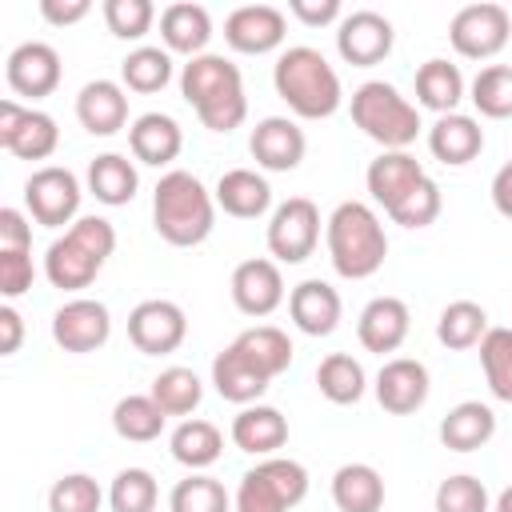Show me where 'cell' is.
Instances as JSON below:
<instances>
[{"label": "cell", "instance_id": "cell-44", "mask_svg": "<svg viewBox=\"0 0 512 512\" xmlns=\"http://www.w3.org/2000/svg\"><path fill=\"white\" fill-rule=\"evenodd\" d=\"M156 500H160V488L148 468H124V472H116V480L108 488L112 512H152Z\"/></svg>", "mask_w": 512, "mask_h": 512}, {"label": "cell", "instance_id": "cell-28", "mask_svg": "<svg viewBox=\"0 0 512 512\" xmlns=\"http://www.w3.org/2000/svg\"><path fill=\"white\" fill-rule=\"evenodd\" d=\"M212 384H216V392H220L224 400H232V404H256V400L268 392L272 380H268L236 344H228V348H220L216 360H212Z\"/></svg>", "mask_w": 512, "mask_h": 512}, {"label": "cell", "instance_id": "cell-47", "mask_svg": "<svg viewBox=\"0 0 512 512\" xmlns=\"http://www.w3.org/2000/svg\"><path fill=\"white\" fill-rule=\"evenodd\" d=\"M432 504H436V512H488V488H484V480L456 472V476L440 480Z\"/></svg>", "mask_w": 512, "mask_h": 512}, {"label": "cell", "instance_id": "cell-10", "mask_svg": "<svg viewBox=\"0 0 512 512\" xmlns=\"http://www.w3.org/2000/svg\"><path fill=\"white\" fill-rule=\"evenodd\" d=\"M320 244V208L308 196H288L268 220V252L280 264H300Z\"/></svg>", "mask_w": 512, "mask_h": 512}, {"label": "cell", "instance_id": "cell-46", "mask_svg": "<svg viewBox=\"0 0 512 512\" xmlns=\"http://www.w3.org/2000/svg\"><path fill=\"white\" fill-rule=\"evenodd\" d=\"M152 20H156V4L152 0H104V24L120 40L148 36Z\"/></svg>", "mask_w": 512, "mask_h": 512}, {"label": "cell", "instance_id": "cell-3", "mask_svg": "<svg viewBox=\"0 0 512 512\" xmlns=\"http://www.w3.org/2000/svg\"><path fill=\"white\" fill-rule=\"evenodd\" d=\"M272 84H276V96L304 120H324L340 108L344 100V88H340V76L336 68L324 60L320 48L312 44H292L276 56V68H272Z\"/></svg>", "mask_w": 512, "mask_h": 512}, {"label": "cell", "instance_id": "cell-16", "mask_svg": "<svg viewBox=\"0 0 512 512\" xmlns=\"http://www.w3.org/2000/svg\"><path fill=\"white\" fill-rule=\"evenodd\" d=\"M232 304L244 312V316H272L280 304H284V276H280V264L276 260H264V256H252V260H240L232 268Z\"/></svg>", "mask_w": 512, "mask_h": 512}, {"label": "cell", "instance_id": "cell-48", "mask_svg": "<svg viewBox=\"0 0 512 512\" xmlns=\"http://www.w3.org/2000/svg\"><path fill=\"white\" fill-rule=\"evenodd\" d=\"M440 208H444V196H440V184L432 180V176H424L420 180V188L392 212V220L396 224H404V228H428L436 216H440Z\"/></svg>", "mask_w": 512, "mask_h": 512}, {"label": "cell", "instance_id": "cell-29", "mask_svg": "<svg viewBox=\"0 0 512 512\" xmlns=\"http://www.w3.org/2000/svg\"><path fill=\"white\" fill-rule=\"evenodd\" d=\"M216 204L228 212V216H236V220H256V216H264L268 208H272V188H268V180L260 176V172H252V168H228L220 180H216Z\"/></svg>", "mask_w": 512, "mask_h": 512}, {"label": "cell", "instance_id": "cell-49", "mask_svg": "<svg viewBox=\"0 0 512 512\" xmlns=\"http://www.w3.org/2000/svg\"><path fill=\"white\" fill-rule=\"evenodd\" d=\"M32 248H0V296L16 300L32 288Z\"/></svg>", "mask_w": 512, "mask_h": 512}, {"label": "cell", "instance_id": "cell-13", "mask_svg": "<svg viewBox=\"0 0 512 512\" xmlns=\"http://www.w3.org/2000/svg\"><path fill=\"white\" fill-rule=\"evenodd\" d=\"M392 20L380 16L376 8H356L348 16H340L336 24V52L352 64V68H372L392 52Z\"/></svg>", "mask_w": 512, "mask_h": 512}, {"label": "cell", "instance_id": "cell-22", "mask_svg": "<svg viewBox=\"0 0 512 512\" xmlns=\"http://www.w3.org/2000/svg\"><path fill=\"white\" fill-rule=\"evenodd\" d=\"M340 292L328 280H300L288 292V316L304 336H328L340 324Z\"/></svg>", "mask_w": 512, "mask_h": 512}, {"label": "cell", "instance_id": "cell-12", "mask_svg": "<svg viewBox=\"0 0 512 512\" xmlns=\"http://www.w3.org/2000/svg\"><path fill=\"white\" fill-rule=\"evenodd\" d=\"M188 336V316L176 300H140L128 312V340L144 352V356H168L184 344Z\"/></svg>", "mask_w": 512, "mask_h": 512}, {"label": "cell", "instance_id": "cell-4", "mask_svg": "<svg viewBox=\"0 0 512 512\" xmlns=\"http://www.w3.org/2000/svg\"><path fill=\"white\" fill-rule=\"evenodd\" d=\"M324 240H328V260L344 280H368L372 272L384 268L388 236L380 216L364 200L336 204L332 216L324 220Z\"/></svg>", "mask_w": 512, "mask_h": 512}, {"label": "cell", "instance_id": "cell-38", "mask_svg": "<svg viewBox=\"0 0 512 512\" xmlns=\"http://www.w3.org/2000/svg\"><path fill=\"white\" fill-rule=\"evenodd\" d=\"M164 412H160V404L152 400V396H120L116 400V408H112V428H116V436L120 440H132V444H148V440H156L160 432H164Z\"/></svg>", "mask_w": 512, "mask_h": 512}, {"label": "cell", "instance_id": "cell-36", "mask_svg": "<svg viewBox=\"0 0 512 512\" xmlns=\"http://www.w3.org/2000/svg\"><path fill=\"white\" fill-rule=\"evenodd\" d=\"M316 388H320V396L332 400V404H356V400L364 396V388H368L364 364H360L356 356H348V352H332V356H324L320 368H316Z\"/></svg>", "mask_w": 512, "mask_h": 512}, {"label": "cell", "instance_id": "cell-11", "mask_svg": "<svg viewBox=\"0 0 512 512\" xmlns=\"http://www.w3.org/2000/svg\"><path fill=\"white\" fill-rule=\"evenodd\" d=\"M60 144V128L48 112L24 108L20 100H0V148L20 160H48Z\"/></svg>", "mask_w": 512, "mask_h": 512}, {"label": "cell", "instance_id": "cell-21", "mask_svg": "<svg viewBox=\"0 0 512 512\" xmlns=\"http://www.w3.org/2000/svg\"><path fill=\"white\" fill-rule=\"evenodd\" d=\"M408 328H412V312L400 296H376L364 304L360 320H356V336L368 352H396L404 340H408Z\"/></svg>", "mask_w": 512, "mask_h": 512}, {"label": "cell", "instance_id": "cell-41", "mask_svg": "<svg viewBox=\"0 0 512 512\" xmlns=\"http://www.w3.org/2000/svg\"><path fill=\"white\" fill-rule=\"evenodd\" d=\"M168 508H172V512H236V500L228 496V488H224L216 476L192 472V476H184V480L172 488Z\"/></svg>", "mask_w": 512, "mask_h": 512}, {"label": "cell", "instance_id": "cell-1", "mask_svg": "<svg viewBox=\"0 0 512 512\" xmlns=\"http://www.w3.org/2000/svg\"><path fill=\"white\" fill-rule=\"evenodd\" d=\"M180 92L196 108L200 124L212 128V132H232L248 116L244 76L228 56H216V52L192 56L180 68Z\"/></svg>", "mask_w": 512, "mask_h": 512}, {"label": "cell", "instance_id": "cell-18", "mask_svg": "<svg viewBox=\"0 0 512 512\" xmlns=\"http://www.w3.org/2000/svg\"><path fill=\"white\" fill-rule=\"evenodd\" d=\"M424 164L412 156V152H380L368 172H364V184H368V196L392 216L424 180Z\"/></svg>", "mask_w": 512, "mask_h": 512}, {"label": "cell", "instance_id": "cell-20", "mask_svg": "<svg viewBox=\"0 0 512 512\" xmlns=\"http://www.w3.org/2000/svg\"><path fill=\"white\" fill-rule=\"evenodd\" d=\"M428 388H432L428 368H424L420 360H412V356H392V360H384V368L376 372V400H380V408L392 412V416H408V412L424 408Z\"/></svg>", "mask_w": 512, "mask_h": 512}, {"label": "cell", "instance_id": "cell-52", "mask_svg": "<svg viewBox=\"0 0 512 512\" xmlns=\"http://www.w3.org/2000/svg\"><path fill=\"white\" fill-rule=\"evenodd\" d=\"M88 12H92L88 0H40V16H44L48 24H56V28L76 24V20H84Z\"/></svg>", "mask_w": 512, "mask_h": 512}, {"label": "cell", "instance_id": "cell-6", "mask_svg": "<svg viewBox=\"0 0 512 512\" xmlns=\"http://www.w3.org/2000/svg\"><path fill=\"white\" fill-rule=\"evenodd\" d=\"M352 120L384 152H408V144L424 128L420 124V108L388 80H368V84H360L352 92Z\"/></svg>", "mask_w": 512, "mask_h": 512}, {"label": "cell", "instance_id": "cell-53", "mask_svg": "<svg viewBox=\"0 0 512 512\" xmlns=\"http://www.w3.org/2000/svg\"><path fill=\"white\" fill-rule=\"evenodd\" d=\"M20 340H24V320L12 304H4L0 308V356H12L20 348Z\"/></svg>", "mask_w": 512, "mask_h": 512}, {"label": "cell", "instance_id": "cell-2", "mask_svg": "<svg viewBox=\"0 0 512 512\" xmlns=\"http://www.w3.org/2000/svg\"><path fill=\"white\" fill-rule=\"evenodd\" d=\"M152 224L172 248H196L216 228V196L200 184V176L172 168L152 192Z\"/></svg>", "mask_w": 512, "mask_h": 512}, {"label": "cell", "instance_id": "cell-30", "mask_svg": "<svg viewBox=\"0 0 512 512\" xmlns=\"http://www.w3.org/2000/svg\"><path fill=\"white\" fill-rule=\"evenodd\" d=\"M496 436V412L480 400H460L440 420V444L452 452H476Z\"/></svg>", "mask_w": 512, "mask_h": 512}, {"label": "cell", "instance_id": "cell-42", "mask_svg": "<svg viewBox=\"0 0 512 512\" xmlns=\"http://www.w3.org/2000/svg\"><path fill=\"white\" fill-rule=\"evenodd\" d=\"M480 368L496 400L512 404V328H488L480 340Z\"/></svg>", "mask_w": 512, "mask_h": 512}, {"label": "cell", "instance_id": "cell-54", "mask_svg": "<svg viewBox=\"0 0 512 512\" xmlns=\"http://www.w3.org/2000/svg\"><path fill=\"white\" fill-rule=\"evenodd\" d=\"M492 204L504 220H512V160L492 176Z\"/></svg>", "mask_w": 512, "mask_h": 512}, {"label": "cell", "instance_id": "cell-25", "mask_svg": "<svg viewBox=\"0 0 512 512\" xmlns=\"http://www.w3.org/2000/svg\"><path fill=\"white\" fill-rule=\"evenodd\" d=\"M160 40L168 52H184L188 60L192 56H204L208 40H212V16L204 4H192V0H176L160 12Z\"/></svg>", "mask_w": 512, "mask_h": 512}, {"label": "cell", "instance_id": "cell-23", "mask_svg": "<svg viewBox=\"0 0 512 512\" xmlns=\"http://www.w3.org/2000/svg\"><path fill=\"white\" fill-rule=\"evenodd\" d=\"M76 120L92 136H112L128 124V92L116 80H88L76 96Z\"/></svg>", "mask_w": 512, "mask_h": 512}, {"label": "cell", "instance_id": "cell-5", "mask_svg": "<svg viewBox=\"0 0 512 512\" xmlns=\"http://www.w3.org/2000/svg\"><path fill=\"white\" fill-rule=\"evenodd\" d=\"M112 248H116V228L104 216H80L76 224L64 228V236L48 244L44 276L52 288H64V292L88 288L104 268V260L112 256Z\"/></svg>", "mask_w": 512, "mask_h": 512}, {"label": "cell", "instance_id": "cell-35", "mask_svg": "<svg viewBox=\"0 0 512 512\" xmlns=\"http://www.w3.org/2000/svg\"><path fill=\"white\" fill-rule=\"evenodd\" d=\"M268 380H276L280 372H288V364H292V340H288V332L284 328H276V324H256V328H244L236 340H232Z\"/></svg>", "mask_w": 512, "mask_h": 512}, {"label": "cell", "instance_id": "cell-37", "mask_svg": "<svg viewBox=\"0 0 512 512\" xmlns=\"http://www.w3.org/2000/svg\"><path fill=\"white\" fill-rule=\"evenodd\" d=\"M484 332H488V312L476 300H452L436 320V340L456 352L476 348L484 340Z\"/></svg>", "mask_w": 512, "mask_h": 512}, {"label": "cell", "instance_id": "cell-50", "mask_svg": "<svg viewBox=\"0 0 512 512\" xmlns=\"http://www.w3.org/2000/svg\"><path fill=\"white\" fill-rule=\"evenodd\" d=\"M288 12L308 28H324L340 20V0H288Z\"/></svg>", "mask_w": 512, "mask_h": 512}, {"label": "cell", "instance_id": "cell-9", "mask_svg": "<svg viewBox=\"0 0 512 512\" xmlns=\"http://www.w3.org/2000/svg\"><path fill=\"white\" fill-rule=\"evenodd\" d=\"M24 204H28V216L44 228H64V224H76L80 216V180L72 168H60V164H44L36 168L28 180H24Z\"/></svg>", "mask_w": 512, "mask_h": 512}, {"label": "cell", "instance_id": "cell-14", "mask_svg": "<svg viewBox=\"0 0 512 512\" xmlns=\"http://www.w3.org/2000/svg\"><path fill=\"white\" fill-rule=\"evenodd\" d=\"M108 336H112V316L92 296H76L60 304L52 316V340L64 352H96L108 344Z\"/></svg>", "mask_w": 512, "mask_h": 512}, {"label": "cell", "instance_id": "cell-31", "mask_svg": "<svg viewBox=\"0 0 512 512\" xmlns=\"http://www.w3.org/2000/svg\"><path fill=\"white\" fill-rule=\"evenodd\" d=\"M332 504L340 512H380L384 508V476L372 464H340L332 476Z\"/></svg>", "mask_w": 512, "mask_h": 512}, {"label": "cell", "instance_id": "cell-34", "mask_svg": "<svg viewBox=\"0 0 512 512\" xmlns=\"http://www.w3.org/2000/svg\"><path fill=\"white\" fill-rule=\"evenodd\" d=\"M136 188H140V176H136V164H132L128 156L104 152V156H96V160L88 164V192H92L100 204L120 208V204H128V200L136 196Z\"/></svg>", "mask_w": 512, "mask_h": 512}, {"label": "cell", "instance_id": "cell-43", "mask_svg": "<svg viewBox=\"0 0 512 512\" xmlns=\"http://www.w3.org/2000/svg\"><path fill=\"white\" fill-rule=\"evenodd\" d=\"M472 104L488 120L512 116V64H484L472 80Z\"/></svg>", "mask_w": 512, "mask_h": 512}, {"label": "cell", "instance_id": "cell-27", "mask_svg": "<svg viewBox=\"0 0 512 512\" xmlns=\"http://www.w3.org/2000/svg\"><path fill=\"white\" fill-rule=\"evenodd\" d=\"M428 148H432V156L440 164L460 168V164H468V160H476L484 152V128L464 112L436 116V124L428 128Z\"/></svg>", "mask_w": 512, "mask_h": 512}, {"label": "cell", "instance_id": "cell-8", "mask_svg": "<svg viewBox=\"0 0 512 512\" xmlns=\"http://www.w3.org/2000/svg\"><path fill=\"white\" fill-rule=\"evenodd\" d=\"M512 36V16L504 4L496 0H480V4H464L452 24H448V40L460 56L468 60H492Z\"/></svg>", "mask_w": 512, "mask_h": 512}, {"label": "cell", "instance_id": "cell-19", "mask_svg": "<svg viewBox=\"0 0 512 512\" xmlns=\"http://www.w3.org/2000/svg\"><path fill=\"white\" fill-rule=\"evenodd\" d=\"M248 152L260 168L268 172H292L304 152H308V140H304V128L288 116H264L252 136H248Z\"/></svg>", "mask_w": 512, "mask_h": 512}, {"label": "cell", "instance_id": "cell-55", "mask_svg": "<svg viewBox=\"0 0 512 512\" xmlns=\"http://www.w3.org/2000/svg\"><path fill=\"white\" fill-rule=\"evenodd\" d=\"M492 512H512V484H508V488H504V492L496 496V504H492Z\"/></svg>", "mask_w": 512, "mask_h": 512}, {"label": "cell", "instance_id": "cell-39", "mask_svg": "<svg viewBox=\"0 0 512 512\" xmlns=\"http://www.w3.org/2000/svg\"><path fill=\"white\" fill-rule=\"evenodd\" d=\"M120 80L132 92H160L172 80V52L156 48V44H140L120 60Z\"/></svg>", "mask_w": 512, "mask_h": 512}, {"label": "cell", "instance_id": "cell-45", "mask_svg": "<svg viewBox=\"0 0 512 512\" xmlns=\"http://www.w3.org/2000/svg\"><path fill=\"white\" fill-rule=\"evenodd\" d=\"M104 492L88 472H68L48 488V512H100Z\"/></svg>", "mask_w": 512, "mask_h": 512}, {"label": "cell", "instance_id": "cell-32", "mask_svg": "<svg viewBox=\"0 0 512 512\" xmlns=\"http://www.w3.org/2000/svg\"><path fill=\"white\" fill-rule=\"evenodd\" d=\"M168 448H172V460H180L192 472H204V468H212L220 460L224 436H220V428L212 420H196L192 416V420L176 424V432L168 436Z\"/></svg>", "mask_w": 512, "mask_h": 512}, {"label": "cell", "instance_id": "cell-17", "mask_svg": "<svg viewBox=\"0 0 512 512\" xmlns=\"http://www.w3.org/2000/svg\"><path fill=\"white\" fill-rule=\"evenodd\" d=\"M284 32H288V20L276 4H240L224 20V40L248 56H264V52L280 48Z\"/></svg>", "mask_w": 512, "mask_h": 512}, {"label": "cell", "instance_id": "cell-33", "mask_svg": "<svg viewBox=\"0 0 512 512\" xmlns=\"http://www.w3.org/2000/svg\"><path fill=\"white\" fill-rule=\"evenodd\" d=\"M416 100H420V108H432L436 116L456 112V104L464 100V76H460V68L448 64V60H440V56L424 60L416 68Z\"/></svg>", "mask_w": 512, "mask_h": 512}, {"label": "cell", "instance_id": "cell-40", "mask_svg": "<svg viewBox=\"0 0 512 512\" xmlns=\"http://www.w3.org/2000/svg\"><path fill=\"white\" fill-rule=\"evenodd\" d=\"M148 396L160 404L164 416H188V412L200 404L204 384H200V376H196L192 368L172 364V368H164V372L152 380V392H148Z\"/></svg>", "mask_w": 512, "mask_h": 512}, {"label": "cell", "instance_id": "cell-51", "mask_svg": "<svg viewBox=\"0 0 512 512\" xmlns=\"http://www.w3.org/2000/svg\"><path fill=\"white\" fill-rule=\"evenodd\" d=\"M0 248H32V224L20 208H0Z\"/></svg>", "mask_w": 512, "mask_h": 512}, {"label": "cell", "instance_id": "cell-7", "mask_svg": "<svg viewBox=\"0 0 512 512\" xmlns=\"http://www.w3.org/2000/svg\"><path fill=\"white\" fill-rule=\"evenodd\" d=\"M308 496V468L300 460L264 456L240 476L236 512H292Z\"/></svg>", "mask_w": 512, "mask_h": 512}, {"label": "cell", "instance_id": "cell-26", "mask_svg": "<svg viewBox=\"0 0 512 512\" xmlns=\"http://www.w3.org/2000/svg\"><path fill=\"white\" fill-rule=\"evenodd\" d=\"M288 440V420L272 404H244L232 420V444L252 456H272Z\"/></svg>", "mask_w": 512, "mask_h": 512}, {"label": "cell", "instance_id": "cell-24", "mask_svg": "<svg viewBox=\"0 0 512 512\" xmlns=\"http://www.w3.org/2000/svg\"><path fill=\"white\" fill-rule=\"evenodd\" d=\"M128 148L140 164H152V168H164L180 156L184 148V132L180 124L168 116V112H144L132 120L128 128Z\"/></svg>", "mask_w": 512, "mask_h": 512}, {"label": "cell", "instance_id": "cell-15", "mask_svg": "<svg viewBox=\"0 0 512 512\" xmlns=\"http://www.w3.org/2000/svg\"><path fill=\"white\" fill-rule=\"evenodd\" d=\"M4 76H8V88L16 96H52L64 68H60V52L48 44V40H24L8 52V64H4Z\"/></svg>", "mask_w": 512, "mask_h": 512}]
</instances>
